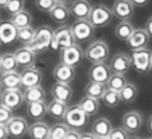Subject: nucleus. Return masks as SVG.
I'll list each match as a JSON object with an SVG mask.
<instances>
[{
  "label": "nucleus",
  "mask_w": 152,
  "mask_h": 139,
  "mask_svg": "<svg viewBox=\"0 0 152 139\" xmlns=\"http://www.w3.org/2000/svg\"><path fill=\"white\" fill-rule=\"evenodd\" d=\"M100 100L108 108H115L121 102L119 91H115V90H112V89H108V88L104 90V93H103V95H102V97Z\"/></svg>",
  "instance_id": "f704fd0d"
},
{
  "label": "nucleus",
  "mask_w": 152,
  "mask_h": 139,
  "mask_svg": "<svg viewBox=\"0 0 152 139\" xmlns=\"http://www.w3.org/2000/svg\"><path fill=\"white\" fill-rule=\"evenodd\" d=\"M64 124L71 129H80L86 127L88 122V115L78 107V105H72L66 108L63 116Z\"/></svg>",
  "instance_id": "39448f33"
},
{
  "label": "nucleus",
  "mask_w": 152,
  "mask_h": 139,
  "mask_svg": "<svg viewBox=\"0 0 152 139\" xmlns=\"http://www.w3.org/2000/svg\"><path fill=\"white\" fill-rule=\"evenodd\" d=\"M59 59L61 63H64L76 69L84 59V51L80 45L74 44L71 46L59 50Z\"/></svg>",
  "instance_id": "6e6552de"
},
{
  "label": "nucleus",
  "mask_w": 152,
  "mask_h": 139,
  "mask_svg": "<svg viewBox=\"0 0 152 139\" xmlns=\"http://www.w3.org/2000/svg\"><path fill=\"white\" fill-rule=\"evenodd\" d=\"M80 139H96V137L91 132H84V133H81Z\"/></svg>",
  "instance_id": "de8ad7c7"
},
{
  "label": "nucleus",
  "mask_w": 152,
  "mask_h": 139,
  "mask_svg": "<svg viewBox=\"0 0 152 139\" xmlns=\"http://www.w3.org/2000/svg\"><path fill=\"white\" fill-rule=\"evenodd\" d=\"M66 108H68V103L52 100L49 105H46V114H49L53 119L59 120V119H63L66 112Z\"/></svg>",
  "instance_id": "cd10ccee"
},
{
  "label": "nucleus",
  "mask_w": 152,
  "mask_h": 139,
  "mask_svg": "<svg viewBox=\"0 0 152 139\" xmlns=\"http://www.w3.org/2000/svg\"><path fill=\"white\" fill-rule=\"evenodd\" d=\"M52 76L56 80V82L66 83L70 84L76 76V69L72 67H69L64 63H58L52 71Z\"/></svg>",
  "instance_id": "f3484780"
},
{
  "label": "nucleus",
  "mask_w": 152,
  "mask_h": 139,
  "mask_svg": "<svg viewBox=\"0 0 152 139\" xmlns=\"http://www.w3.org/2000/svg\"><path fill=\"white\" fill-rule=\"evenodd\" d=\"M7 2H8V0H0V7L1 8H5V6L7 5Z\"/></svg>",
  "instance_id": "3c124183"
},
{
  "label": "nucleus",
  "mask_w": 152,
  "mask_h": 139,
  "mask_svg": "<svg viewBox=\"0 0 152 139\" xmlns=\"http://www.w3.org/2000/svg\"><path fill=\"white\" fill-rule=\"evenodd\" d=\"M50 14V18L52 21L57 23V24H65L69 18H70V11H69V7L65 6V5H62V4H56L51 11L49 12Z\"/></svg>",
  "instance_id": "b1692460"
},
{
  "label": "nucleus",
  "mask_w": 152,
  "mask_h": 139,
  "mask_svg": "<svg viewBox=\"0 0 152 139\" xmlns=\"http://www.w3.org/2000/svg\"><path fill=\"white\" fill-rule=\"evenodd\" d=\"M119 95H120V101H121V102H125V103H131V102H133V101L137 99V95H138L137 86L133 84V83L127 82V83L124 86V88L119 91Z\"/></svg>",
  "instance_id": "2f4dec72"
},
{
  "label": "nucleus",
  "mask_w": 152,
  "mask_h": 139,
  "mask_svg": "<svg viewBox=\"0 0 152 139\" xmlns=\"http://www.w3.org/2000/svg\"><path fill=\"white\" fill-rule=\"evenodd\" d=\"M80 137H81V133L78 132V129L69 128V131H68V133H66L64 139H80Z\"/></svg>",
  "instance_id": "37998d69"
},
{
  "label": "nucleus",
  "mask_w": 152,
  "mask_h": 139,
  "mask_svg": "<svg viewBox=\"0 0 152 139\" xmlns=\"http://www.w3.org/2000/svg\"><path fill=\"white\" fill-rule=\"evenodd\" d=\"M1 45H2V43H1V40H0V46H1Z\"/></svg>",
  "instance_id": "bf43d9fd"
},
{
  "label": "nucleus",
  "mask_w": 152,
  "mask_h": 139,
  "mask_svg": "<svg viewBox=\"0 0 152 139\" xmlns=\"http://www.w3.org/2000/svg\"><path fill=\"white\" fill-rule=\"evenodd\" d=\"M128 139H140V138L137 135H132V137H128Z\"/></svg>",
  "instance_id": "864d4df0"
},
{
  "label": "nucleus",
  "mask_w": 152,
  "mask_h": 139,
  "mask_svg": "<svg viewBox=\"0 0 152 139\" xmlns=\"http://www.w3.org/2000/svg\"><path fill=\"white\" fill-rule=\"evenodd\" d=\"M4 72V69H2V64H1V56H0V75Z\"/></svg>",
  "instance_id": "603ef678"
},
{
  "label": "nucleus",
  "mask_w": 152,
  "mask_h": 139,
  "mask_svg": "<svg viewBox=\"0 0 152 139\" xmlns=\"http://www.w3.org/2000/svg\"><path fill=\"white\" fill-rule=\"evenodd\" d=\"M91 10V4L88 0H72L69 5L70 15H72L76 20L88 19Z\"/></svg>",
  "instance_id": "a211bd4d"
},
{
  "label": "nucleus",
  "mask_w": 152,
  "mask_h": 139,
  "mask_svg": "<svg viewBox=\"0 0 152 139\" xmlns=\"http://www.w3.org/2000/svg\"><path fill=\"white\" fill-rule=\"evenodd\" d=\"M49 129H50V126L46 122L42 120H37L32 125H28L27 133L31 139H48Z\"/></svg>",
  "instance_id": "5701e85b"
},
{
  "label": "nucleus",
  "mask_w": 152,
  "mask_h": 139,
  "mask_svg": "<svg viewBox=\"0 0 152 139\" xmlns=\"http://www.w3.org/2000/svg\"><path fill=\"white\" fill-rule=\"evenodd\" d=\"M12 116H13V110L0 103V124L6 125L12 119Z\"/></svg>",
  "instance_id": "79ce46f5"
},
{
  "label": "nucleus",
  "mask_w": 152,
  "mask_h": 139,
  "mask_svg": "<svg viewBox=\"0 0 152 139\" xmlns=\"http://www.w3.org/2000/svg\"><path fill=\"white\" fill-rule=\"evenodd\" d=\"M51 95L53 100L68 103L72 97V88L70 87V84L55 82L51 87Z\"/></svg>",
  "instance_id": "aec40b11"
},
{
  "label": "nucleus",
  "mask_w": 152,
  "mask_h": 139,
  "mask_svg": "<svg viewBox=\"0 0 152 139\" xmlns=\"http://www.w3.org/2000/svg\"><path fill=\"white\" fill-rule=\"evenodd\" d=\"M34 36V29L32 26H27V27H23L18 30V34H17V40H19L20 43H23L24 45H27Z\"/></svg>",
  "instance_id": "4c0bfd02"
},
{
  "label": "nucleus",
  "mask_w": 152,
  "mask_h": 139,
  "mask_svg": "<svg viewBox=\"0 0 152 139\" xmlns=\"http://www.w3.org/2000/svg\"><path fill=\"white\" fill-rule=\"evenodd\" d=\"M147 129H148V132L152 134V114L148 116V119H147Z\"/></svg>",
  "instance_id": "09e8293b"
},
{
  "label": "nucleus",
  "mask_w": 152,
  "mask_h": 139,
  "mask_svg": "<svg viewBox=\"0 0 152 139\" xmlns=\"http://www.w3.org/2000/svg\"><path fill=\"white\" fill-rule=\"evenodd\" d=\"M148 42H150V37L144 29H134L131 36L127 38L126 45L129 50L134 51V50L147 48Z\"/></svg>",
  "instance_id": "4468645a"
},
{
  "label": "nucleus",
  "mask_w": 152,
  "mask_h": 139,
  "mask_svg": "<svg viewBox=\"0 0 152 139\" xmlns=\"http://www.w3.org/2000/svg\"><path fill=\"white\" fill-rule=\"evenodd\" d=\"M26 112H27L28 118H31V119H33L36 121L40 120L46 114V103H45V101H38V102L27 103Z\"/></svg>",
  "instance_id": "a878e982"
},
{
  "label": "nucleus",
  "mask_w": 152,
  "mask_h": 139,
  "mask_svg": "<svg viewBox=\"0 0 152 139\" xmlns=\"http://www.w3.org/2000/svg\"><path fill=\"white\" fill-rule=\"evenodd\" d=\"M110 10L113 17L118 18L120 21H129L134 15L135 7L129 0H115Z\"/></svg>",
  "instance_id": "9d476101"
},
{
  "label": "nucleus",
  "mask_w": 152,
  "mask_h": 139,
  "mask_svg": "<svg viewBox=\"0 0 152 139\" xmlns=\"http://www.w3.org/2000/svg\"><path fill=\"white\" fill-rule=\"evenodd\" d=\"M14 57L17 59L18 67H21V68L32 67L34 64V61H36V53L27 45L18 48L14 51Z\"/></svg>",
  "instance_id": "6ab92c4d"
},
{
  "label": "nucleus",
  "mask_w": 152,
  "mask_h": 139,
  "mask_svg": "<svg viewBox=\"0 0 152 139\" xmlns=\"http://www.w3.org/2000/svg\"><path fill=\"white\" fill-rule=\"evenodd\" d=\"M52 36H53V30L50 26H48V25L39 26L38 29L34 30L33 39L27 44V46L36 55L44 52V51L49 50L50 43L52 40Z\"/></svg>",
  "instance_id": "f257e3e1"
},
{
  "label": "nucleus",
  "mask_w": 152,
  "mask_h": 139,
  "mask_svg": "<svg viewBox=\"0 0 152 139\" xmlns=\"http://www.w3.org/2000/svg\"><path fill=\"white\" fill-rule=\"evenodd\" d=\"M122 128L129 134H135L137 132L140 131L141 125H142V116L139 112L137 110H129L124 114L122 116Z\"/></svg>",
  "instance_id": "f8f14e48"
},
{
  "label": "nucleus",
  "mask_w": 152,
  "mask_h": 139,
  "mask_svg": "<svg viewBox=\"0 0 152 139\" xmlns=\"http://www.w3.org/2000/svg\"><path fill=\"white\" fill-rule=\"evenodd\" d=\"M96 139H108L107 137H96Z\"/></svg>",
  "instance_id": "5fc2aeb1"
},
{
  "label": "nucleus",
  "mask_w": 152,
  "mask_h": 139,
  "mask_svg": "<svg viewBox=\"0 0 152 139\" xmlns=\"http://www.w3.org/2000/svg\"><path fill=\"white\" fill-rule=\"evenodd\" d=\"M106 89H107V87H106L104 83L89 81L84 87V96H89V97L100 100Z\"/></svg>",
  "instance_id": "c85d7f7f"
},
{
  "label": "nucleus",
  "mask_w": 152,
  "mask_h": 139,
  "mask_svg": "<svg viewBox=\"0 0 152 139\" xmlns=\"http://www.w3.org/2000/svg\"><path fill=\"white\" fill-rule=\"evenodd\" d=\"M18 29L10 21H0V40L2 44H11L17 40Z\"/></svg>",
  "instance_id": "412c9836"
},
{
  "label": "nucleus",
  "mask_w": 152,
  "mask_h": 139,
  "mask_svg": "<svg viewBox=\"0 0 152 139\" xmlns=\"http://www.w3.org/2000/svg\"><path fill=\"white\" fill-rule=\"evenodd\" d=\"M151 57L152 51L147 48L132 51L131 63L133 69L139 74H147L151 71Z\"/></svg>",
  "instance_id": "423d86ee"
},
{
  "label": "nucleus",
  "mask_w": 152,
  "mask_h": 139,
  "mask_svg": "<svg viewBox=\"0 0 152 139\" xmlns=\"http://www.w3.org/2000/svg\"><path fill=\"white\" fill-rule=\"evenodd\" d=\"M34 5L40 12L49 13L51 8L56 5V1L55 0H34Z\"/></svg>",
  "instance_id": "ea45409f"
},
{
  "label": "nucleus",
  "mask_w": 152,
  "mask_h": 139,
  "mask_svg": "<svg viewBox=\"0 0 152 139\" xmlns=\"http://www.w3.org/2000/svg\"><path fill=\"white\" fill-rule=\"evenodd\" d=\"M1 91H2V88H1V86H0V95H1Z\"/></svg>",
  "instance_id": "13d9d810"
},
{
  "label": "nucleus",
  "mask_w": 152,
  "mask_h": 139,
  "mask_svg": "<svg viewBox=\"0 0 152 139\" xmlns=\"http://www.w3.org/2000/svg\"><path fill=\"white\" fill-rule=\"evenodd\" d=\"M19 74H20V86L24 89L40 86L42 83L43 80L42 71L38 68H34L33 65L28 68H24V70Z\"/></svg>",
  "instance_id": "9b49d317"
},
{
  "label": "nucleus",
  "mask_w": 152,
  "mask_h": 139,
  "mask_svg": "<svg viewBox=\"0 0 152 139\" xmlns=\"http://www.w3.org/2000/svg\"><path fill=\"white\" fill-rule=\"evenodd\" d=\"M134 27L129 21H120L118 23V25L114 29V33L115 37L122 42H126L127 38L131 36V33L133 32Z\"/></svg>",
  "instance_id": "473e14b6"
},
{
  "label": "nucleus",
  "mask_w": 152,
  "mask_h": 139,
  "mask_svg": "<svg viewBox=\"0 0 152 139\" xmlns=\"http://www.w3.org/2000/svg\"><path fill=\"white\" fill-rule=\"evenodd\" d=\"M151 70H152V57H151Z\"/></svg>",
  "instance_id": "4d7b16f0"
},
{
  "label": "nucleus",
  "mask_w": 152,
  "mask_h": 139,
  "mask_svg": "<svg viewBox=\"0 0 152 139\" xmlns=\"http://www.w3.org/2000/svg\"><path fill=\"white\" fill-rule=\"evenodd\" d=\"M48 139H49V138H48Z\"/></svg>",
  "instance_id": "680f3d73"
},
{
  "label": "nucleus",
  "mask_w": 152,
  "mask_h": 139,
  "mask_svg": "<svg viewBox=\"0 0 152 139\" xmlns=\"http://www.w3.org/2000/svg\"><path fill=\"white\" fill-rule=\"evenodd\" d=\"M78 107L88 115V116H93L99 112V107H100V102L96 99L89 97V96H84L81 99V101L78 102Z\"/></svg>",
  "instance_id": "7c9ffc66"
},
{
  "label": "nucleus",
  "mask_w": 152,
  "mask_h": 139,
  "mask_svg": "<svg viewBox=\"0 0 152 139\" xmlns=\"http://www.w3.org/2000/svg\"><path fill=\"white\" fill-rule=\"evenodd\" d=\"M70 31L76 43L89 42L95 33V29L88 21V19L75 20V23H72V25L70 26Z\"/></svg>",
  "instance_id": "0eeeda50"
},
{
  "label": "nucleus",
  "mask_w": 152,
  "mask_h": 139,
  "mask_svg": "<svg viewBox=\"0 0 152 139\" xmlns=\"http://www.w3.org/2000/svg\"><path fill=\"white\" fill-rule=\"evenodd\" d=\"M0 86L2 89H20V74L15 71H4L0 75Z\"/></svg>",
  "instance_id": "4be33fe9"
},
{
  "label": "nucleus",
  "mask_w": 152,
  "mask_h": 139,
  "mask_svg": "<svg viewBox=\"0 0 152 139\" xmlns=\"http://www.w3.org/2000/svg\"><path fill=\"white\" fill-rule=\"evenodd\" d=\"M129 1L134 5V7H145L150 4V0H129Z\"/></svg>",
  "instance_id": "a18cd8bd"
},
{
  "label": "nucleus",
  "mask_w": 152,
  "mask_h": 139,
  "mask_svg": "<svg viewBox=\"0 0 152 139\" xmlns=\"http://www.w3.org/2000/svg\"><path fill=\"white\" fill-rule=\"evenodd\" d=\"M7 137H8V132H7L6 125L0 124V139H7Z\"/></svg>",
  "instance_id": "49530a36"
},
{
  "label": "nucleus",
  "mask_w": 152,
  "mask_h": 139,
  "mask_svg": "<svg viewBox=\"0 0 152 139\" xmlns=\"http://www.w3.org/2000/svg\"><path fill=\"white\" fill-rule=\"evenodd\" d=\"M0 21H1V19H0Z\"/></svg>",
  "instance_id": "052dcab7"
},
{
  "label": "nucleus",
  "mask_w": 152,
  "mask_h": 139,
  "mask_svg": "<svg viewBox=\"0 0 152 139\" xmlns=\"http://www.w3.org/2000/svg\"><path fill=\"white\" fill-rule=\"evenodd\" d=\"M10 21L19 30V29H23V27H27V26H31V23H32V17H31V13L26 10H23L13 15H11V19Z\"/></svg>",
  "instance_id": "c756f323"
},
{
  "label": "nucleus",
  "mask_w": 152,
  "mask_h": 139,
  "mask_svg": "<svg viewBox=\"0 0 152 139\" xmlns=\"http://www.w3.org/2000/svg\"><path fill=\"white\" fill-rule=\"evenodd\" d=\"M109 68H110V71L114 74H121V75L127 74L132 68L131 56L127 55L126 52H118L112 58Z\"/></svg>",
  "instance_id": "2eb2a0df"
},
{
  "label": "nucleus",
  "mask_w": 152,
  "mask_h": 139,
  "mask_svg": "<svg viewBox=\"0 0 152 139\" xmlns=\"http://www.w3.org/2000/svg\"><path fill=\"white\" fill-rule=\"evenodd\" d=\"M113 18L114 17L112 10L108 6L103 4H96V5H91L88 21L94 26V29H101L108 26L112 23Z\"/></svg>",
  "instance_id": "f03ea898"
},
{
  "label": "nucleus",
  "mask_w": 152,
  "mask_h": 139,
  "mask_svg": "<svg viewBox=\"0 0 152 139\" xmlns=\"http://www.w3.org/2000/svg\"><path fill=\"white\" fill-rule=\"evenodd\" d=\"M145 31H146V33L148 34V37L151 38L152 37V17H150L147 20H146V23H145V29H144Z\"/></svg>",
  "instance_id": "c03bdc74"
},
{
  "label": "nucleus",
  "mask_w": 152,
  "mask_h": 139,
  "mask_svg": "<svg viewBox=\"0 0 152 139\" xmlns=\"http://www.w3.org/2000/svg\"><path fill=\"white\" fill-rule=\"evenodd\" d=\"M112 122L107 118H97L91 125V133L95 137H108L112 131Z\"/></svg>",
  "instance_id": "393cba45"
},
{
  "label": "nucleus",
  "mask_w": 152,
  "mask_h": 139,
  "mask_svg": "<svg viewBox=\"0 0 152 139\" xmlns=\"http://www.w3.org/2000/svg\"><path fill=\"white\" fill-rule=\"evenodd\" d=\"M6 128L10 137L21 138L27 133L28 124L23 116H12V119L6 124Z\"/></svg>",
  "instance_id": "dca6fc26"
},
{
  "label": "nucleus",
  "mask_w": 152,
  "mask_h": 139,
  "mask_svg": "<svg viewBox=\"0 0 152 139\" xmlns=\"http://www.w3.org/2000/svg\"><path fill=\"white\" fill-rule=\"evenodd\" d=\"M112 71L108 64H106V62H101V63H93L91 67L88 70V77L89 81L93 82H99V83H104L108 81L109 76H110Z\"/></svg>",
  "instance_id": "ddd939ff"
},
{
  "label": "nucleus",
  "mask_w": 152,
  "mask_h": 139,
  "mask_svg": "<svg viewBox=\"0 0 152 139\" xmlns=\"http://www.w3.org/2000/svg\"><path fill=\"white\" fill-rule=\"evenodd\" d=\"M25 7V0H8L7 5L5 6V10L8 14L13 15L20 11H23Z\"/></svg>",
  "instance_id": "58836bf2"
},
{
  "label": "nucleus",
  "mask_w": 152,
  "mask_h": 139,
  "mask_svg": "<svg viewBox=\"0 0 152 139\" xmlns=\"http://www.w3.org/2000/svg\"><path fill=\"white\" fill-rule=\"evenodd\" d=\"M0 103L11 110L19 109L24 103L23 91L20 89H4L0 95Z\"/></svg>",
  "instance_id": "1a4fd4ad"
},
{
  "label": "nucleus",
  "mask_w": 152,
  "mask_h": 139,
  "mask_svg": "<svg viewBox=\"0 0 152 139\" xmlns=\"http://www.w3.org/2000/svg\"><path fill=\"white\" fill-rule=\"evenodd\" d=\"M129 134L122 127H113L108 134V139H128Z\"/></svg>",
  "instance_id": "a19ab883"
},
{
  "label": "nucleus",
  "mask_w": 152,
  "mask_h": 139,
  "mask_svg": "<svg viewBox=\"0 0 152 139\" xmlns=\"http://www.w3.org/2000/svg\"><path fill=\"white\" fill-rule=\"evenodd\" d=\"M68 131H69V127L64 122H57L50 126L49 139H64Z\"/></svg>",
  "instance_id": "c9c22d12"
},
{
  "label": "nucleus",
  "mask_w": 152,
  "mask_h": 139,
  "mask_svg": "<svg viewBox=\"0 0 152 139\" xmlns=\"http://www.w3.org/2000/svg\"><path fill=\"white\" fill-rule=\"evenodd\" d=\"M126 83H127V78L125 77V75L112 72L109 78H108V81L106 82V87L108 89H112V90H115V91H120Z\"/></svg>",
  "instance_id": "72a5a7b5"
},
{
  "label": "nucleus",
  "mask_w": 152,
  "mask_h": 139,
  "mask_svg": "<svg viewBox=\"0 0 152 139\" xmlns=\"http://www.w3.org/2000/svg\"><path fill=\"white\" fill-rule=\"evenodd\" d=\"M24 101L26 103L31 102H38V101H44L45 99V90L43 89L42 86H36L31 88H26L23 93Z\"/></svg>",
  "instance_id": "bb28decb"
},
{
  "label": "nucleus",
  "mask_w": 152,
  "mask_h": 139,
  "mask_svg": "<svg viewBox=\"0 0 152 139\" xmlns=\"http://www.w3.org/2000/svg\"><path fill=\"white\" fill-rule=\"evenodd\" d=\"M109 57V46L102 39H96L91 42L84 51V58L93 63L106 62Z\"/></svg>",
  "instance_id": "20e7f679"
},
{
  "label": "nucleus",
  "mask_w": 152,
  "mask_h": 139,
  "mask_svg": "<svg viewBox=\"0 0 152 139\" xmlns=\"http://www.w3.org/2000/svg\"><path fill=\"white\" fill-rule=\"evenodd\" d=\"M1 64L4 71H15L18 69V63L14 57V53L7 52L1 55Z\"/></svg>",
  "instance_id": "e433bc0d"
},
{
  "label": "nucleus",
  "mask_w": 152,
  "mask_h": 139,
  "mask_svg": "<svg viewBox=\"0 0 152 139\" xmlns=\"http://www.w3.org/2000/svg\"><path fill=\"white\" fill-rule=\"evenodd\" d=\"M76 44L72 33L70 31V26H66L65 24L58 26L56 30H53V36H52V40L50 43L49 50L55 52V51H59L64 48L71 46Z\"/></svg>",
  "instance_id": "7ed1b4c3"
},
{
  "label": "nucleus",
  "mask_w": 152,
  "mask_h": 139,
  "mask_svg": "<svg viewBox=\"0 0 152 139\" xmlns=\"http://www.w3.org/2000/svg\"><path fill=\"white\" fill-rule=\"evenodd\" d=\"M55 1H56V4H62V5L68 6V5H70V4H71V1H72V0H55Z\"/></svg>",
  "instance_id": "8fccbe9b"
},
{
  "label": "nucleus",
  "mask_w": 152,
  "mask_h": 139,
  "mask_svg": "<svg viewBox=\"0 0 152 139\" xmlns=\"http://www.w3.org/2000/svg\"><path fill=\"white\" fill-rule=\"evenodd\" d=\"M144 139H152V137H146V138H144Z\"/></svg>",
  "instance_id": "6e6d98bb"
}]
</instances>
